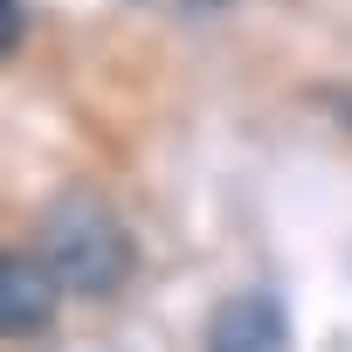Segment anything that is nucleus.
<instances>
[{
    "mask_svg": "<svg viewBox=\"0 0 352 352\" xmlns=\"http://www.w3.org/2000/svg\"><path fill=\"white\" fill-rule=\"evenodd\" d=\"M42 263L56 270V283L69 297H118L138 270V249H131V228L111 214V201L97 194H63L49 214H42Z\"/></svg>",
    "mask_w": 352,
    "mask_h": 352,
    "instance_id": "f257e3e1",
    "label": "nucleus"
},
{
    "mask_svg": "<svg viewBox=\"0 0 352 352\" xmlns=\"http://www.w3.org/2000/svg\"><path fill=\"white\" fill-rule=\"evenodd\" d=\"M69 290L56 283V270L42 263V249H14L0 263V331L8 338H42L56 324V304Z\"/></svg>",
    "mask_w": 352,
    "mask_h": 352,
    "instance_id": "f03ea898",
    "label": "nucleus"
},
{
    "mask_svg": "<svg viewBox=\"0 0 352 352\" xmlns=\"http://www.w3.org/2000/svg\"><path fill=\"white\" fill-rule=\"evenodd\" d=\"M283 345H290V318L270 290H228L208 311L201 352H283Z\"/></svg>",
    "mask_w": 352,
    "mask_h": 352,
    "instance_id": "7ed1b4c3",
    "label": "nucleus"
},
{
    "mask_svg": "<svg viewBox=\"0 0 352 352\" xmlns=\"http://www.w3.org/2000/svg\"><path fill=\"white\" fill-rule=\"evenodd\" d=\"M8 8V49H21V35H28V14H21V0H0Z\"/></svg>",
    "mask_w": 352,
    "mask_h": 352,
    "instance_id": "20e7f679",
    "label": "nucleus"
},
{
    "mask_svg": "<svg viewBox=\"0 0 352 352\" xmlns=\"http://www.w3.org/2000/svg\"><path fill=\"white\" fill-rule=\"evenodd\" d=\"M345 118H352V111H345Z\"/></svg>",
    "mask_w": 352,
    "mask_h": 352,
    "instance_id": "39448f33",
    "label": "nucleus"
}]
</instances>
